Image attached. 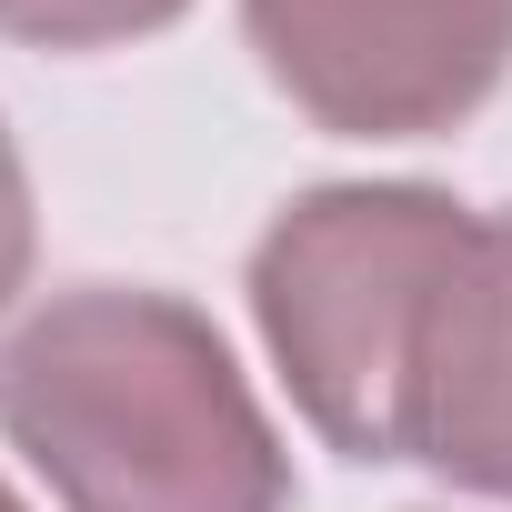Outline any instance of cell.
I'll return each mask as SVG.
<instances>
[{
  "instance_id": "1",
  "label": "cell",
  "mask_w": 512,
  "mask_h": 512,
  "mask_svg": "<svg viewBox=\"0 0 512 512\" xmlns=\"http://www.w3.org/2000/svg\"><path fill=\"white\" fill-rule=\"evenodd\" d=\"M0 432L71 512H282L292 462L221 332L161 292H61L0 352Z\"/></svg>"
},
{
  "instance_id": "2",
  "label": "cell",
  "mask_w": 512,
  "mask_h": 512,
  "mask_svg": "<svg viewBox=\"0 0 512 512\" xmlns=\"http://www.w3.org/2000/svg\"><path fill=\"white\" fill-rule=\"evenodd\" d=\"M462 231L472 211L442 191H312L251 262L262 342L352 462H392V382Z\"/></svg>"
},
{
  "instance_id": "3",
  "label": "cell",
  "mask_w": 512,
  "mask_h": 512,
  "mask_svg": "<svg viewBox=\"0 0 512 512\" xmlns=\"http://www.w3.org/2000/svg\"><path fill=\"white\" fill-rule=\"evenodd\" d=\"M262 71L332 131H452L512 61V0H241Z\"/></svg>"
},
{
  "instance_id": "4",
  "label": "cell",
  "mask_w": 512,
  "mask_h": 512,
  "mask_svg": "<svg viewBox=\"0 0 512 512\" xmlns=\"http://www.w3.org/2000/svg\"><path fill=\"white\" fill-rule=\"evenodd\" d=\"M392 462H432L442 482L512 492V221H472L442 262L402 382H392Z\"/></svg>"
},
{
  "instance_id": "5",
  "label": "cell",
  "mask_w": 512,
  "mask_h": 512,
  "mask_svg": "<svg viewBox=\"0 0 512 512\" xmlns=\"http://www.w3.org/2000/svg\"><path fill=\"white\" fill-rule=\"evenodd\" d=\"M181 11V0H0V31L51 41V51H101V41H141Z\"/></svg>"
},
{
  "instance_id": "6",
  "label": "cell",
  "mask_w": 512,
  "mask_h": 512,
  "mask_svg": "<svg viewBox=\"0 0 512 512\" xmlns=\"http://www.w3.org/2000/svg\"><path fill=\"white\" fill-rule=\"evenodd\" d=\"M21 272H31V191H21L11 131H0V302L21 292Z\"/></svg>"
},
{
  "instance_id": "7",
  "label": "cell",
  "mask_w": 512,
  "mask_h": 512,
  "mask_svg": "<svg viewBox=\"0 0 512 512\" xmlns=\"http://www.w3.org/2000/svg\"><path fill=\"white\" fill-rule=\"evenodd\" d=\"M0 512H21V502H11V492H0Z\"/></svg>"
}]
</instances>
